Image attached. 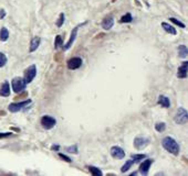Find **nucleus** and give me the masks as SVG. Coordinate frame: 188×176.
Masks as SVG:
<instances>
[{
    "instance_id": "obj_23",
    "label": "nucleus",
    "mask_w": 188,
    "mask_h": 176,
    "mask_svg": "<svg viewBox=\"0 0 188 176\" xmlns=\"http://www.w3.org/2000/svg\"><path fill=\"white\" fill-rule=\"evenodd\" d=\"M131 157H132V160L134 161V163H138V162H141L142 160L146 159V154H132Z\"/></svg>"
},
{
    "instance_id": "obj_3",
    "label": "nucleus",
    "mask_w": 188,
    "mask_h": 176,
    "mask_svg": "<svg viewBox=\"0 0 188 176\" xmlns=\"http://www.w3.org/2000/svg\"><path fill=\"white\" fill-rule=\"evenodd\" d=\"M31 103V99H27V100H23V101H19V103H10L9 107H8V110L10 112H19L21 110L28 107V106Z\"/></svg>"
},
{
    "instance_id": "obj_8",
    "label": "nucleus",
    "mask_w": 188,
    "mask_h": 176,
    "mask_svg": "<svg viewBox=\"0 0 188 176\" xmlns=\"http://www.w3.org/2000/svg\"><path fill=\"white\" fill-rule=\"evenodd\" d=\"M82 65V58L81 57H78V56H75V57H72L70 58L66 63V66H68L69 69L71 70H75L78 69V68L81 67Z\"/></svg>"
},
{
    "instance_id": "obj_26",
    "label": "nucleus",
    "mask_w": 188,
    "mask_h": 176,
    "mask_svg": "<svg viewBox=\"0 0 188 176\" xmlns=\"http://www.w3.org/2000/svg\"><path fill=\"white\" fill-rule=\"evenodd\" d=\"M65 151H66V152H69V153L78 154V153H79L78 145H76V144H74V145H72V147H65Z\"/></svg>"
},
{
    "instance_id": "obj_19",
    "label": "nucleus",
    "mask_w": 188,
    "mask_h": 176,
    "mask_svg": "<svg viewBox=\"0 0 188 176\" xmlns=\"http://www.w3.org/2000/svg\"><path fill=\"white\" fill-rule=\"evenodd\" d=\"M9 39V31L7 28H1L0 29V41L1 42H6L7 40Z\"/></svg>"
},
{
    "instance_id": "obj_25",
    "label": "nucleus",
    "mask_w": 188,
    "mask_h": 176,
    "mask_svg": "<svg viewBox=\"0 0 188 176\" xmlns=\"http://www.w3.org/2000/svg\"><path fill=\"white\" fill-rule=\"evenodd\" d=\"M166 129V123L165 122H157L155 125V130L157 132H164Z\"/></svg>"
},
{
    "instance_id": "obj_17",
    "label": "nucleus",
    "mask_w": 188,
    "mask_h": 176,
    "mask_svg": "<svg viewBox=\"0 0 188 176\" xmlns=\"http://www.w3.org/2000/svg\"><path fill=\"white\" fill-rule=\"evenodd\" d=\"M162 28L164 29V31H165V32L169 33V34H172V35H176V34H177V31H176V29L172 26V24H169V23L162 22Z\"/></svg>"
},
{
    "instance_id": "obj_28",
    "label": "nucleus",
    "mask_w": 188,
    "mask_h": 176,
    "mask_svg": "<svg viewBox=\"0 0 188 176\" xmlns=\"http://www.w3.org/2000/svg\"><path fill=\"white\" fill-rule=\"evenodd\" d=\"M169 21H170V22H173L174 23V24H175V26H178L179 28H182V29H185V24H184V23L183 22H180V21H179V20H177L176 19V18H169Z\"/></svg>"
},
{
    "instance_id": "obj_24",
    "label": "nucleus",
    "mask_w": 188,
    "mask_h": 176,
    "mask_svg": "<svg viewBox=\"0 0 188 176\" xmlns=\"http://www.w3.org/2000/svg\"><path fill=\"white\" fill-rule=\"evenodd\" d=\"M63 40H62L61 35H57L55 36V40H54V48H59L60 46H63Z\"/></svg>"
},
{
    "instance_id": "obj_31",
    "label": "nucleus",
    "mask_w": 188,
    "mask_h": 176,
    "mask_svg": "<svg viewBox=\"0 0 188 176\" xmlns=\"http://www.w3.org/2000/svg\"><path fill=\"white\" fill-rule=\"evenodd\" d=\"M12 135V132H0V139L9 138Z\"/></svg>"
},
{
    "instance_id": "obj_16",
    "label": "nucleus",
    "mask_w": 188,
    "mask_h": 176,
    "mask_svg": "<svg viewBox=\"0 0 188 176\" xmlns=\"http://www.w3.org/2000/svg\"><path fill=\"white\" fill-rule=\"evenodd\" d=\"M157 103L160 105L163 108H169L170 107V100L167 96L165 95H160L158 97V100H157Z\"/></svg>"
},
{
    "instance_id": "obj_18",
    "label": "nucleus",
    "mask_w": 188,
    "mask_h": 176,
    "mask_svg": "<svg viewBox=\"0 0 188 176\" xmlns=\"http://www.w3.org/2000/svg\"><path fill=\"white\" fill-rule=\"evenodd\" d=\"M188 55V48L186 45L180 44L178 46V56L180 58H186Z\"/></svg>"
},
{
    "instance_id": "obj_9",
    "label": "nucleus",
    "mask_w": 188,
    "mask_h": 176,
    "mask_svg": "<svg viewBox=\"0 0 188 176\" xmlns=\"http://www.w3.org/2000/svg\"><path fill=\"white\" fill-rule=\"evenodd\" d=\"M134 147L136 150H142L144 147H146L148 145L149 140L147 138H144V137H136L134 139Z\"/></svg>"
},
{
    "instance_id": "obj_4",
    "label": "nucleus",
    "mask_w": 188,
    "mask_h": 176,
    "mask_svg": "<svg viewBox=\"0 0 188 176\" xmlns=\"http://www.w3.org/2000/svg\"><path fill=\"white\" fill-rule=\"evenodd\" d=\"M187 118H188V112L185 108H178L177 112H176L175 117H174V121L177 123V125H185L187 122Z\"/></svg>"
},
{
    "instance_id": "obj_15",
    "label": "nucleus",
    "mask_w": 188,
    "mask_h": 176,
    "mask_svg": "<svg viewBox=\"0 0 188 176\" xmlns=\"http://www.w3.org/2000/svg\"><path fill=\"white\" fill-rule=\"evenodd\" d=\"M40 44H41V38H39V36H34V38L31 40V42H30L29 51L30 52L37 51V50H38V48L40 46Z\"/></svg>"
},
{
    "instance_id": "obj_20",
    "label": "nucleus",
    "mask_w": 188,
    "mask_h": 176,
    "mask_svg": "<svg viewBox=\"0 0 188 176\" xmlns=\"http://www.w3.org/2000/svg\"><path fill=\"white\" fill-rule=\"evenodd\" d=\"M88 168H89V172H90L92 175H94V176H102L103 175V172H102L99 167L90 165V166H88Z\"/></svg>"
},
{
    "instance_id": "obj_6",
    "label": "nucleus",
    "mask_w": 188,
    "mask_h": 176,
    "mask_svg": "<svg viewBox=\"0 0 188 176\" xmlns=\"http://www.w3.org/2000/svg\"><path fill=\"white\" fill-rule=\"evenodd\" d=\"M36 76H37V66L34 64L30 65L29 67L24 69V76H23V78H24L27 84L31 83L34 79Z\"/></svg>"
},
{
    "instance_id": "obj_22",
    "label": "nucleus",
    "mask_w": 188,
    "mask_h": 176,
    "mask_svg": "<svg viewBox=\"0 0 188 176\" xmlns=\"http://www.w3.org/2000/svg\"><path fill=\"white\" fill-rule=\"evenodd\" d=\"M133 164H134V161L133 160H128L125 162V164H124L123 166H122V168H121V172L122 173H125V172H127V171L130 170L131 167L133 166Z\"/></svg>"
},
{
    "instance_id": "obj_13",
    "label": "nucleus",
    "mask_w": 188,
    "mask_h": 176,
    "mask_svg": "<svg viewBox=\"0 0 188 176\" xmlns=\"http://www.w3.org/2000/svg\"><path fill=\"white\" fill-rule=\"evenodd\" d=\"M11 94L10 90V84L8 80H5L1 85H0V96L1 97H9Z\"/></svg>"
},
{
    "instance_id": "obj_21",
    "label": "nucleus",
    "mask_w": 188,
    "mask_h": 176,
    "mask_svg": "<svg viewBox=\"0 0 188 176\" xmlns=\"http://www.w3.org/2000/svg\"><path fill=\"white\" fill-rule=\"evenodd\" d=\"M133 21V16L131 14L130 12H127V13H125L122 18H121V20H120V22L121 23H131Z\"/></svg>"
},
{
    "instance_id": "obj_33",
    "label": "nucleus",
    "mask_w": 188,
    "mask_h": 176,
    "mask_svg": "<svg viewBox=\"0 0 188 176\" xmlns=\"http://www.w3.org/2000/svg\"><path fill=\"white\" fill-rule=\"evenodd\" d=\"M59 147H59L58 144H55V145H52L51 149H52V150H53V151H58V150H59Z\"/></svg>"
},
{
    "instance_id": "obj_10",
    "label": "nucleus",
    "mask_w": 188,
    "mask_h": 176,
    "mask_svg": "<svg viewBox=\"0 0 188 176\" xmlns=\"http://www.w3.org/2000/svg\"><path fill=\"white\" fill-rule=\"evenodd\" d=\"M83 24H85V23H83ZM83 24H81V26H83ZM81 26H76L74 28V29L72 30V32H71V35H70V39H69V41L66 42V44L62 46V48H63V50H65V51H66V50H69V48H70L72 46V44L74 43L75 39H76V35H78V30H79V28H80Z\"/></svg>"
},
{
    "instance_id": "obj_35",
    "label": "nucleus",
    "mask_w": 188,
    "mask_h": 176,
    "mask_svg": "<svg viewBox=\"0 0 188 176\" xmlns=\"http://www.w3.org/2000/svg\"><path fill=\"white\" fill-rule=\"evenodd\" d=\"M112 1H113V2H114V1H115V0H112Z\"/></svg>"
},
{
    "instance_id": "obj_34",
    "label": "nucleus",
    "mask_w": 188,
    "mask_h": 176,
    "mask_svg": "<svg viewBox=\"0 0 188 176\" xmlns=\"http://www.w3.org/2000/svg\"><path fill=\"white\" fill-rule=\"evenodd\" d=\"M6 115V112L5 111H0V116H5Z\"/></svg>"
},
{
    "instance_id": "obj_1",
    "label": "nucleus",
    "mask_w": 188,
    "mask_h": 176,
    "mask_svg": "<svg viewBox=\"0 0 188 176\" xmlns=\"http://www.w3.org/2000/svg\"><path fill=\"white\" fill-rule=\"evenodd\" d=\"M162 147L165 149L168 153L173 154V155H178L179 151H180V147L177 143V141L172 137H165L162 140Z\"/></svg>"
},
{
    "instance_id": "obj_29",
    "label": "nucleus",
    "mask_w": 188,
    "mask_h": 176,
    "mask_svg": "<svg viewBox=\"0 0 188 176\" xmlns=\"http://www.w3.org/2000/svg\"><path fill=\"white\" fill-rule=\"evenodd\" d=\"M7 62H8V58H7V56L3 54L2 52H0V68L3 67V66L6 65Z\"/></svg>"
},
{
    "instance_id": "obj_7",
    "label": "nucleus",
    "mask_w": 188,
    "mask_h": 176,
    "mask_svg": "<svg viewBox=\"0 0 188 176\" xmlns=\"http://www.w3.org/2000/svg\"><path fill=\"white\" fill-rule=\"evenodd\" d=\"M111 155L116 160H123L125 157V151L118 145H114L111 147Z\"/></svg>"
},
{
    "instance_id": "obj_2",
    "label": "nucleus",
    "mask_w": 188,
    "mask_h": 176,
    "mask_svg": "<svg viewBox=\"0 0 188 176\" xmlns=\"http://www.w3.org/2000/svg\"><path fill=\"white\" fill-rule=\"evenodd\" d=\"M11 87H12V90L16 94L21 93V91L26 89L27 83L23 77H15L12 82H11Z\"/></svg>"
},
{
    "instance_id": "obj_11",
    "label": "nucleus",
    "mask_w": 188,
    "mask_h": 176,
    "mask_svg": "<svg viewBox=\"0 0 188 176\" xmlns=\"http://www.w3.org/2000/svg\"><path fill=\"white\" fill-rule=\"evenodd\" d=\"M153 162H154V161H153L152 159H146L145 161H143L140 165V173L143 174V175H147Z\"/></svg>"
},
{
    "instance_id": "obj_30",
    "label": "nucleus",
    "mask_w": 188,
    "mask_h": 176,
    "mask_svg": "<svg viewBox=\"0 0 188 176\" xmlns=\"http://www.w3.org/2000/svg\"><path fill=\"white\" fill-rule=\"evenodd\" d=\"M59 157H60V159H62L63 161H65V162H68V163H71V162H72L71 159H70L69 156H66V155H65V154H63V153H59Z\"/></svg>"
},
{
    "instance_id": "obj_14",
    "label": "nucleus",
    "mask_w": 188,
    "mask_h": 176,
    "mask_svg": "<svg viewBox=\"0 0 188 176\" xmlns=\"http://www.w3.org/2000/svg\"><path fill=\"white\" fill-rule=\"evenodd\" d=\"M114 26V19L112 16H107L105 17L103 19V21H102V28H103L104 30H111L112 28H113Z\"/></svg>"
},
{
    "instance_id": "obj_27",
    "label": "nucleus",
    "mask_w": 188,
    "mask_h": 176,
    "mask_svg": "<svg viewBox=\"0 0 188 176\" xmlns=\"http://www.w3.org/2000/svg\"><path fill=\"white\" fill-rule=\"evenodd\" d=\"M64 21H65V16H64V13L62 12V13H60L59 19H58V21H57V26H58V28H61V26H63Z\"/></svg>"
},
{
    "instance_id": "obj_5",
    "label": "nucleus",
    "mask_w": 188,
    "mask_h": 176,
    "mask_svg": "<svg viewBox=\"0 0 188 176\" xmlns=\"http://www.w3.org/2000/svg\"><path fill=\"white\" fill-rule=\"evenodd\" d=\"M40 123L42 125L43 129L46 130H51L52 128H54V125H57V120L51 116H43L42 118L40 119Z\"/></svg>"
},
{
    "instance_id": "obj_12",
    "label": "nucleus",
    "mask_w": 188,
    "mask_h": 176,
    "mask_svg": "<svg viewBox=\"0 0 188 176\" xmlns=\"http://www.w3.org/2000/svg\"><path fill=\"white\" fill-rule=\"evenodd\" d=\"M187 73H188V62L185 61V62H183L182 65H180L178 67V69H177V77L184 79V78L187 77Z\"/></svg>"
},
{
    "instance_id": "obj_32",
    "label": "nucleus",
    "mask_w": 188,
    "mask_h": 176,
    "mask_svg": "<svg viewBox=\"0 0 188 176\" xmlns=\"http://www.w3.org/2000/svg\"><path fill=\"white\" fill-rule=\"evenodd\" d=\"M6 17V11L3 9H0V19H3Z\"/></svg>"
}]
</instances>
